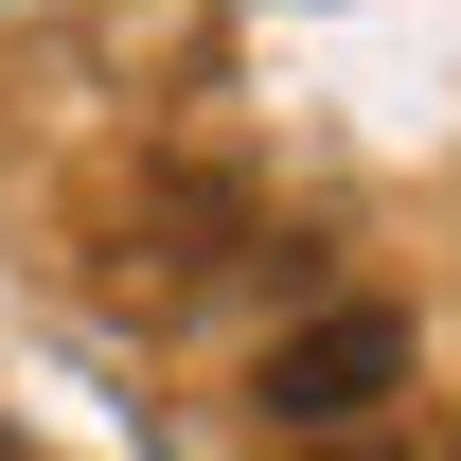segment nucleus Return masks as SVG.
Masks as SVG:
<instances>
[{"instance_id": "nucleus-1", "label": "nucleus", "mask_w": 461, "mask_h": 461, "mask_svg": "<svg viewBox=\"0 0 461 461\" xmlns=\"http://www.w3.org/2000/svg\"><path fill=\"white\" fill-rule=\"evenodd\" d=\"M408 391V320L391 302H320L285 355H267V426H373Z\"/></svg>"}, {"instance_id": "nucleus-2", "label": "nucleus", "mask_w": 461, "mask_h": 461, "mask_svg": "<svg viewBox=\"0 0 461 461\" xmlns=\"http://www.w3.org/2000/svg\"><path fill=\"white\" fill-rule=\"evenodd\" d=\"M0 461H18V444H0Z\"/></svg>"}]
</instances>
